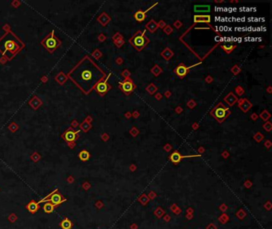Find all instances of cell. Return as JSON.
<instances>
[{
    "label": "cell",
    "instance_id": "1",
    "mask_svg": "<svg viewBox=\"0 0 272 229\" xmlns=\"http://www.w3.org/2000/svg\"><path fill=\"white\" fill-rule=\"evenodd\" d=\"M67 76L85 94H89L97 83L105 78V73L86 56L68 73Z\"/></svg>",
    "mask_w": 272,
    "mask_h": 229
},
{
    "label": "cell",
    "instance_id": "2",
    "mask_svg": "<svg viewBox=\"0 0 272 229\" xmlns=\"http://www.w3.org/2000/svg\"><path fill=\"white\" fill-rule=\"evenodd\" d=\"M25 47V44L16 34L8 30L0 38V53L10 60Z\"/></svg>",
    "mask_w": 272,
    "mask_h": 229
},
{
    "label": "cell",
    "instance_id": "3",
    "mask_svg": "<svg viewBox=\"0 0 272 229\" xmlns=\"http://www.w3.org/2000/svg\"><path fill=\"white\" fill-rule=\"evenodd\" d=\"M61 41L58 38H57L55 34V30H52L43 40L41 41V45L43 47L48 50L49 53H54L56 49L61 45Z\"/></svg>",
    "mask_w": 272,
    "mask_h": 229
},
{
    "label": "cell",
    "instance_id": "4",
    "mask_svg": "<svg viewBox=\"0 0 272 229\" xmlns=\"http://www.w3.org/2000/svg\"><path fill=\"white\" fill-rule=\"evenodd\" d=\"M65 201H66V199L60 193V192L58 191V189H56L55 190H54L52 193L49 194L48 196H46L44 199L40 200L39 204L42 203V202H50L56 208Z\"/></svg>",
    "mask_w": 272,
    "mask_h": 229
},
{
    "label": "cell",
    "instance_id": "5",
    "mask_svg": "<svg viewBox=\"0 0 272 229\" xmlns=\"http://www.w3.org/2000/svg\"><path fill=\"white\" fill-rule=\"evenodd\" d=\"M130 44L135 48L137 49L138 51L141 50L143 48L147 45L148 42V38L145 37L144 35V32L141 33V31H138L136 34L133 35V37L129 40Z\"/></svg>",
    "mask_w": 272,
    "mask_h": 229
},
{
    "label": "cell",
    "instance_id": "6",
    "mask_svg": "<svg viewBox=\"0 0 272 229\" xmlns=\"http://www.w3.org/2000/svg\"><path fill=\"white\" fill-rule=\"evenodd\" d=\"M80 130H74L73 127H69L64 133L61 134V138L66 143H67L70 148H74L76 140L78 138V134Z\"/></svg>",
    "mask_w": 272,
    "mask_h": 229
},
{
    "label": "cell",
    "instance_id": "7",
    "mask_svg": "<svg viewBox=\"0 0 272 229\" xmlns=\"http://www.w3.org/2000/svg\"><path fill=\"white\" fill-rule=\"evenodd\" d=\"M227 111H228V108L224 107L222 104H220L211 111V113L213 117L215 118L220 123H222L228 115Z\"/></svg>",
    "mask_w": 272,
    "mask_h": 229
},
{
    "label": "cell",
    "instance_id": "8",
    "mask_svg": "<svg viewBox=\"0 0 272 229\" xmlns=\"http://www.w3.org/2000/svg\"><path fill=\"white\" fill-rule=\"evenodd\" d=\"M119 86H120V88L122 90V92L125 93L126 95H129L135 89L134 84L133 82V80L129 79V78L125 79L123 82L120 83Z\"/></svg>",
    "mask_w": 272,
    "mask_h": 229
},
{
    "label": "cell",
    "instance_id": "9",
    "mask_svg": "<svg viewBox=\"0 0 272 229\" xmlns=\"http://www.w3.org/2000/svg\"><path fill=\"white\" fill-rule=\"evenodd\" d=\"M95 89H96L97 92L101 95V96L103 95H105L106 92L109 91V89H110V86L109 85V84L107 83V79L106 80H101L99 82L97 83L95 86Z\"/></svg>",
    "mask_w": 272,
    "mask_h": 229
},
{
    "label": "cell",
    "instance_id": "10",
    "mask_svg": "<svg viewBox=\"0 0 272 229\" xmlns=\"http://www.w3.org/2000/svg\"><path fill=\"white\" fill-rule=\"evenodd\" d=\"M200 155H189V156H182L179 152H177V151H175V152H173L171 156H170V160H171V162H173V163H179L180 161H181V159L183 158H193V157H199Z\"/></svg>",
    "mask_w": 272,
    "mask_h": 229
},
{
    "label": "cell",
    "instance_id": "11",
    "mask_svg": "<svg viewBox=\"0 0 272 229\" xmlns=\"http://www.w3.org/2000/svg\"><path fill=\"white\" fill-rule=\"evenodd\" d=\"M26 208L31 214H35L40 208V206H39V202H37L35 200H30L28 204L26 205Z\"/></svg>",
    "mask_w": 272,
    "mask_h": 229
},
{
    "label": "cell",
    "instance_id": "12",
    "mask_svg": "<svg viewBox=\"0 0 272 229\" xmlns=\"http://www.w3.org/2000/svg\"><path fill=\"white\" fill-rule=\"evenodd\" d=\"M59 226L61 229H72L74 227V223L71 221L68 217H65L64 219L61 220Z\"/></svg>",
    "mask_w": 272,
    "mask_h": 229
},
{
    "label": "cell",
    "instance_id": "13",
    "mask_svg": "<svg viewBox=\"0 0 272 229\" xmlns=\"http://www.w3.org/2000/svg\"><path fill=\"white\" fill-rule=\"evenodd\" d=\"M191 68V67H190ZM190 68H187L184 65H183V64H180L179 66L176 68V75L179 77H184V76H185L186 74L188 73V70Z\"/></svg>",
    "mask_w": 272,
    "mask_h": 229
},
{
    "label": "cell",
    "instance_id": "14",
    "mask_svg": "<svg viewBox=\"0 0 272 229\" xmlns=\"http://www.w3.org/2000/svg\"><path fill=\"white\" fill-rule=\"evenodd\" d=\"M211 10V6L209 5H195L194 6V10L196 13H207Z\"/></svg>",
    "mask_w": 272,
    "mask_h": 229
},
{
    "label": "cell",
    "instance_id": "15",
    "mask_svg": "<svg viewBox=\"0 0 272 229\" xmlns=\"http://www.w3.org/2000/svg\"><path fill=\"white\" fill-rule=\"evenodd\" d=\"M224 101L227 103L229 106H232L237 102V97L234 95L232 92H230L228 95L224 98Z\"/></svg>",
    "mask_w": 272,
    "mask_h": 229
},
{
    "label": "cell",
    "instance_id": "16",
    "mask_svg": "<svg viewBox=\"0 0 272 229\" xmlns=\"http://www.w3.org/2000/svg\"><path fill=\"white\" fill-rule=\"evenodd\" d=\"M194 22L209 23L211 22V17H210V15H195L194 16Z\"/></svg>",
    "mask_w": 272,
    "mask_h": 229
},
{
    "label": "cell",
    "instance_id": "17",
    "mask_svg": "<svg viewBox=\"0 0 272 229\" xmlns=\"http://www.w3.org/2000/svg\"><path fill=\"white\" fill-rule=\"evenodd\" d=\"M78 158H79V159H80L81 161H82V162H86L90 158V152L86 150V149H83V150L80 151V153L78 154Z\"/></svg>",
    "mask_w": 272,
    "mask_h": 229
},
{
    "label": "cell",
    "instance_id": "18",
    "mask_svg": "<svg viewBox=\"0 0 272 229\" xmlns=\"http://www.w3.org/2000/svg\"><path fill=\"white\" fill-rule=\"evenodd\" d=\"M146 28L151 32V33H154L156 31L158 28V24H157L156 22H154L153 20H151L149 22H148L146 24Z\"/></svg>",
    "mask_w": 272,
    "mask_h": 229
},
{
    "label": "cell",
    "instance_id": "19",
    "mask_svg": "<svg viewBox=\"0 0 272 229\" xmlns=\"http://www.w3.org/2000/svg\"><path fill=\"white\" fill-rule=\"evenodd\" d=\"M134 18L137 22H142V21H144V19H145V18H146L145 12L142 11V10H138V11H137V12L135 13Z\"/></svg>",
    "mask_w": 272,
    "mask_h": 229
},
{
    "label": "cell",
    "instance_id": "20",
    "mask_svg": "<svg viewBox=\"0 0 272 229\" xmlns=\"http://www.w3.org/2000/svg\"><path fill=\"white\" fill-rule=\"evenodd\" d=\"M42 208H43V211L46 213H51L54 212L55 207L50 202H46L43 207H42Z\"/></svg>",
    "mask_w": 272,
    "mask_h": 229
},
{
    "label": "cell",
    "instance_id": "21",
    "mask_svg": "<svg viewBox=\"0 0 272 229\" xmlns=\"http://www.w3.org/2000/svg\"><path fill=\"white\" fill-rule=\"evenodd\" d=\"M221 47H222V49H224L226 53H231V51H233L234 49L236 47V46H235V45H231V43H225V44L222 45H221Z\"/></svg>",
    "mask_w": 272,
    "mask_h": 229
},
{
    "label": "cell",
    "instance_id": "22",
    "mask_svg": "<svg viewBox=\"0 0 272 229\" xmlns=\"http://www.w3.org/2000/svg\"><path fill=\"white\" fill-rule=\"evenodd\" d=\"M244 102H242V104L240 105V108L243 110V111H249L250 108L251 107V104H250V102L246 99H243Z\"/></svg>",
    "mask_w": 272,
    "mask_h": 229
},
{
    "label": "cell",
    "instance_id": "23",
    "mask_svg": "<svg viewBox=\"0 0 272 229\" xmlns=\"http://www.w3.org/2000/svg\"><path fill=\"white\" fill-rule=\"evenodd\" d=\"M161 55L163 56L165 60H169L170 58L173 57V51L171 50V49H169L168 48H166V49H164V51L163 53H161Z\"/></svg>",
    "mask_w": 272,
    "mask_h": 229
},
{
    "label": "cell",
    "instance_id": "24",
    "mask_svg": "<svg viewBox=\"0 0 272 229\" xmlns=\"http://www.w3.org/2000/svg\"><path fill=\"white\" fill-rule=\"evenodd\" d=\"M161 71H162V70H161V69H160V67L156 65V66L154 67L153 69H152V73H153L155 76H158V75L161 73Z\"/></svg>",
    "mask_w": 272,
    "mask_h": 229
},
{
    "label": "cell",
    "instance_id": "25",
    "mask_svg": "<svg viewBox=\"0 0 272 229\" xmlns=\"http://www.w3.org/2000/svg\"><path fill=\"white\" fill-rule=\"evenodd\" d=\"M156 90H157V88H155L153 84H151V85H149L147 88V91L149 92L150 94H153V92H155Z\"/></svg>",
    "mask_w": 272,
    "mask_h": 229
}]
</instances>
